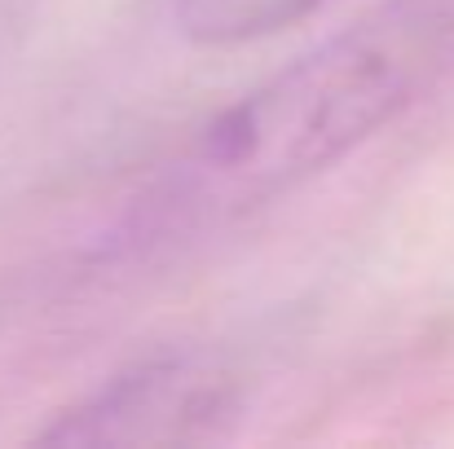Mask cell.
<instances>
[{"label":"cell","instance_id":"1","mask_svg":"<svg viewBox=\"0 0 454 449\" xmlns=\"http://www.w3.org/2000/svg\"><path fill=\"white\" fill-rule=\"evenodd\" d=\"M454 66V0H388L301 53L172 150L111 229L154 256L292 194L384 133Z\"/></svg>","mask_w":454,"mask_h":449},{"label":"cell","instance_id":"2","mask_svg":"<svg viewBox=\"0 0 454 449\" xmlns=\"http://www.w3.org/2000/svg\"><path fill=\"white\" fill-rule=\"evenodd\" d=\"M243 410V383L190 352L137 361L58 410L44 445H176L221 437Z\"/></svg>","mask_w":454,"mask_h":449},{"label":"cell","instance_id":"3","mask_svg":"<svg viewBox=\"0 0 454 449\" xmlns=\"http://www.w3.org/2000/svg\"><path fill=\"white\" fill-rule=\"evenodd\" d=\"M331 0H172V22L190 44L230 49L287 31Z\"/></svg>","mask_w":454,"mask_h":449}]
</instances>
